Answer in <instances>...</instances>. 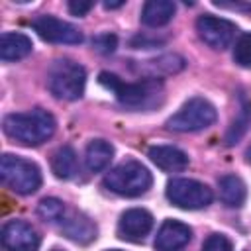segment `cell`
Returning a JSON list of instances; mask_svg holds the SVG:
<instances>
[{"mask_svg": "<svg viewBox=\"0 0 251 251\" xmlns=\"http://www.w3.org/2000/svg\"><path fill=\"white\" fill-rule=\"evenodd\" d=\"M147 155L161 171H167V173H180L190 163L188 155L182 149L173 147V145H155L149 149Z\"/></svg>", "mask_w": 251, "mask_h": 251, "instance_id": "4fadbf2b", "label": "cell"}, {"mask_svg": "<svg viewBox=\"0 0 251 251\" xmlns=\"http://www.w3.org/2000/svg\"><path fill=\"white\" fill-rule=\"evenodd\" d=\"M31 27L37 31V35L43 41L49 43H65V45H76L82 41V33L78 31V27H75L69 22H63L55 16H37L31 22Z\"/></svg>", "mask_w": 251, "mask_h": 251, "instance_id": "9c48e42d", "label": "cell"}, {"mask_svg": "<svg viewBox=\"0 0 251 251\" xmlns=\"http://www.w3.org/2000/svg\"><path fill=\"white\" fill-rule=\"evenodd\" d=\"M37 216L45 222H59L65 216V204L59 198H43L37 204Z\"/></svg>", "mask_w": 251, "mask_h": 251, "instance_id": "7402d4cb", "label": "cell"}, {"mask_svg": "<svg viewBox=\"0 0 251 251\" xmlns=\"http://www.w3.org/2000/svg\"><path fill=\"white\" fill-rule=\"evenodd\" d=\"M247 159H249V161H251V147H249V149H247Z\"/></svg>", "mask_w": 251, "mask_h": 251, "instance_id": "f1b7e54d", "label": "cell"}, {"mask_svg": "<svg viewBox=\"0 0 251 251\" xmlns=\"http://www.w3.org/2000/svg\"><path fill=\"white\" fill-rule=\"evenodd\" d=\"M220 8H227V10H251V4H241V2H214Z\"/></svg>", "mask_w": 251, "mask_h": 251, "instance_id": "4316f807", "label": "cell"}, {"mask_svg": "<svg viewBox=\"0 0 251 251\" xmlns=\"http://www.w3.org/2000/svg\"><path fill=\"white\" fill-rule=\"evenodd\" d=\"M196 31L200 35V39L212 47V49H226L231 45L237 25L226 18H218L212 14H204L196 20Z\"/></svg>", "mask_w": 251, "mask_h": 251, "instance_id": "ba28073f", "label": "cell"}, {"mask_svg": "<svg viewBox=\"0 0 251 251\" xmlns=\"http://www.w3.org/2000/svg\"><path fill=\"white\" fill-rule=\"evenodd\" d=\"M192 237V229L178 222V220H165L155 235V249L157 251H178L182 249Z\"/></svg>", "mask_w": 251, "mask_h": 251, "instance_id": "7c38bea8", "label": "cell"}, {"mask_svg": "<svg viewBox=\"0 0 251 251\" xmlns=\"http://www.w3.org/2000/svg\"><path fill=\"white\" fill-rule=\"evenodd\" d=\"M0 241L6 251H37L39 235L31 224L24 220H10L2 226Z\"/></svg>", "mask_w": 251, "mask_h": 251, "instance_id": "30bf717a", "label": "cell"}, {"mask_svg": "<svg viewBox=\"0 0 251 251\" xmlns=\"http://www.w3.org/2000/svg\"><path fill=\"white\" fill-rule=\"evenodd\" d=\"M76 153L71 145H63L59 147L53 157H51V171L55 173L57 178H71L76 173Z\"/></svg>", "mask_w": 251, "mask_h": 251, "instance_id": "d6986e66", "label": "cell"}, {"mask_svg": "<svg viewBox=\"0 0 251 251\" xmlns=\"http://www.w3.org/2000/svg\"><path fill=\"white\" fill-rule=\"evenodd\" d=\"M63 233L69 239L86 245V243H90L96 237V226L86 216L73 212L67 220H63Z\"/></svg>", "mask_w": 251, "mask_h": 251, "instance_id": "e0dca14e", "label": "cell"}, {"mask_svg": "<svg viewBox=\"0 0 251 251\" xmlns=\"http://www.w3.org/2000/svg\"><path fill=\"white\" fill-rule=\"evenodd\" d=\"M151 184H153V176L149 169L139 161H124L104 176V186L110 192L126 198H135L145 194L151 188Z\"/></svg>", "mask_w": 251, "mask_h": 251, "instance_id": "3957f363", "label": "cell"}, {"mask_svg": "<svg viewBox=\"0 0 251 251\" xmlns=\"http://www.w3.org/2000/svg\"><path fill=\"white\" fill-rule=\"evenodd\" d=\"M33 43L27 35L18 31H6L0 37V59L2 61H18L31 53Z\"/></svg>", "mask_w": 251, "mask_h": 251, "instance_id": "5bb4252c", "label": "cell"}, {"mask_svg": "<svg viewBox=\"0 0 251 251\" xmlns=\"http://www.w3.org/2000/svg\"><path fill=\"white\" fill-rule=\"evenodd\" d=\"M202 251H231V241L222 233H214L204 241Z\"/></svg>", "mask_w": 251, "mask_h": 251, "instance_id": "d4e9b609", "label": "cell"}, {"mask_svg": "<svg viewBox=\"0 0 251 251\" xmlns=\"http://www.w3.org/2000/svg\"><path fill=\"white\" fill-rule=\"evenodd\" d=\"M233 61L239 67L251 69V33H241L233 47Z\"/></svg>", "mask_w": 251, "mask_h": 251, "instance_id": "603a6c76", "label": "cell"}, {"mask_svg": "<svg viewBox=\"0 0 251 251\" xmlns=\"http://www.w3.org/2000/svg\"><path fill=\"white\" fill-rule=\"evenodd\" d=\"M184 67V61L178 55H163L155 61H145L143 65H139V71L147 75V78H159L161 73H176Z\"/></svg>", "mask_w": 251, "mask_h": 251, "instance_id": "ffe728a7", "label": "cell"}, {"mask_svg": "<svg viewBox=\"0 0 251 251\" xmlns=\"http://www.w3.org/2000/svg\"><path fill=\"white\" fill-rule=\"evenodd\" d=\"M114 157V147L112 143L104 141V139H94L86 145V153H84V165L90 173H100L104 171L110 161Z\"/></svg>", "mask_w": 251, "mask_h": 251, "instance_id": "ac0fdd59", "label": "cell"}, {"mask_svg": "<svg viewBox=\"0 0 251 251\" xmlns=\"http://www.w3.org/2000/svg\"><path fill=\"white\" fill-rule=\"evenodd\" d=\"M171 204L182 210H200L212 204V188L194 178H173L167 182L165 190Z\"/></svg>", "mask_w": 251, "mask_h": 251, "instance_id": "52a82bcc", "label": "cell"}, {"mask_svg": "<svg viewBox=\"0 0 251 251\" xmlns=\"http://www.w3.org/2000/svg\"><path fill=\"white\" fill-rule=\"evenodd\" d=\"M86 71L71 59H57L47 73V88L55 98L78 100L84 94Z\"/></svg>", "mask_w": 251, "mask_h": 251, "instance_id": "277c9868", "label": "cell"}, {"mask_svg": "<svg viewBox=\"0 0 251 251\" xmlns=\"http://www.w3.org/2000/svg\"><path fill=\"white\" fill-rule=\"evenodd\" d=\"M94 8V2H82V0H71L69 2V12L73 16H84Z\"/></svg>", "mask_w": 251, "mask_h": 251, "instance_id": "484cf974", "label": "cell"}, {"mask_svg": "<svg viewBox=\"0 0 251 251\" xmlns=\"http://www.w3.org/2000/svg\"><path fill=\"white\" fill-rule=\"evenodd\" d=\"M153 227V216L143 208H129L120 216L118 235L126 241H143Z\"/></svg>", "mask_w": 251, "mask_h": 251, "instance_id": "8fae6325", "label": "cell"}, {"mask_svg": "<svg viewBox=\"0 0 251 251\" xmlns=\"http://www.w3.org/2000/svg\"><path fill=\"white\" fill-rule=\"evenodd\" d=\"M126 2L124 0H120V2H104V8L106 10H114V8H120V6H124Z\"/></svg>", "mask_w": 251, "mask_h": 251, "instance_id": "83f0119b", "label": "cell"}, {"mask_svg": "<svg viewBox=\"0 0 251 251\" xmlns=\"http://www.w3.org/2000/svg\"><path fill=\"white\" fill-rule=\"evenodd\" d=\"M249 126H251V104L241 98V110H239L237 118L231 122L227 133H226V143L227 145H235L245 135V131L249 129Z\"/></svg>", "mask_w": 251, "mask_h": 251, "instance_id": "44dd1931", "label": "cell"}, {"mask_svg": "<svg viewBox=\"0 0 251 251\" xmlns=\"http://www.w3.org/2000/svg\"><path fill=\"white\" fill-rule=\"evenodd\" d=\"M108 251H122V249H108Z\"/></svg>", "mask_w": 251, "mask_h": 251, "instance_id": "f546056e", "label": "cell"}, {"mask_svg": "<svg viewBox=\"0 0 251 251\" xmlns=\"http://www.w3.org/2000/svg\"><path fill=\"white\" fill-rule=\"evenodd\" d=\"M218 192H220V200L229 208L243 206L247 198L245 182L237 175H224L222 178H218Z\"/></svg>", "mask_w": 251, "mask_h": 251, "instance_id": "2e32d148", "label": "cell"}, {"mask_svg": "<svg viewBox=\"0 0 251 251\" xmlns=\"http://www.w3.org/2000/svg\"><path fill=\"white\" fill-rule=\"evenodd\" d=\"M92 47L102 55H110L118 47V37L114 33H98L96 37H92Z\"/></svg>", "mask_w": 251, "mask_h": 251, "instance_id": "cb8c5ba5", "label": "cell"}, {"mask_svg": "<svg viewBox=\"0 0 251 251\" xmlns=\"http://www.w3.org/2000/svg\"><path fill=\"white\" fill-rule=\"evenodd\" d=\"M4 133L12 139H16L22 145H41L47 141L57 127V122L51 112L43 108H33L29 112H18V114H8L2 122Z\"/></svg>", "mask_w": 251, "mask_h": 251, "instance_id": "6da1fadb", "label": "cell"}, {"mask_svg": "<svg viewBox=\"0 0 251 251\" xmlns=\"http://www.w3.org/2000/svg\"><path fill=\"white\" fill-rule=\"evenodd\" d=\"M0 178L16 194H33L41 186V171L33 161L16 155H2L0 159Z\"/></svg>", "mask_w": 251, "mask_h": 251, "instance_id": "5b68a950", "label": "cell"}, {"mask_svg": "<svg viewBox=\"0 0 251 251\" xmlns=\"http://www.w3.org/2000/svg\"><path fill=\"white\" fill-rule=\"evenodd\" d=\"M98 82L112 90L118 102L131 110H145L157 104V98L163 96V82L157 78H143L139 82H124L112 73H100Z\"/></svg>", "mask_w": 251, "mask_h": 251, "instance_id": "7a4b0ae2", "label": "cell"}, {"mask_svg": "<svg viewBox=\"0 0 251 251\" xmlns=\"http://www.w3.org/2000/svg\"><path fill=\"white\" fill-rule=\"evenodd\" d=\"M176 12L175 2L171 0H147L141 10V24L147 27H161L167 25Z\"/></svg>", "mask_w": 251, "mask_h": 251, "instance_id": "9a60e30c", "label": "cell"}, {"mask_svg": "<svg viewBox=\"0 0 251 251\" xmlns=\"http://www.w3.org/2000/svg\"><path fill=\"white\" fill-rule=\"evenodd\" d=\"M218 118L216 108L204 100V98H190L176 114H173L167 120V127L178 133H188V131H200L210 127Z\"/></svg>", "mask_w": 251, "mask_h": 251, "instance_id": "8992f818", "label": "cell"}, {"mask_svg": "<svg viewBox=\"0 0 251 251\" xmlns=\"http://www.w3.org/2000/svg\"><path fill=\"white\" fill-rule=\"evenodd\" d=\"M53 251H61V249H53Z\"/></svg>", "mask_w": 251, "mask_h": 251, "instance_id": "4dcf8cb0", "label": "cell"}]
</instances>
